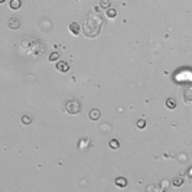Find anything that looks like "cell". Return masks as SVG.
I'll return each instance as SVG.
<instances>
[{"mask_svg":"<svg viewBox=\"0 0 192 192\" xmlns=\"http://www.w3.org/2000/svg\"><path fill=\"white\" fill-rule=\"evenodd\" d=\"M182 97H184V101H185V103H192V87L184 88Z\"/></svg>","mask_w":192,"mask_h":192,"instance_id":"4","label":"cell"},{"mask_svg":"<svg viewBox=\"0 0 192 192\" xmlns=\"http://www.w3.org/2000/svg\"><path fill=\"white\" fill-rule=\"evenodd\" d=\"M4 1H6V0H0V3H4Z\"/></svg>","mask_w":192,"mask_h":192,"instance_id":"20","label":"cell"},{"mask_svg":"<svg viewBox=\"0 0 192 192\" xmlns=\"http://www.w3.org/2000/svg\"><path fill=\"white\" fill-rule=\"evenodd\" d=\"M55 67H56V70L61 71V72H68V71H70V65H68V62H65V61H58V64H56Z\"/></svg>","mask_w":192,"mask_h":192,"instance_id":"6","label":"cell"},{"mask_svg":"<svg viewBox=\"0 0 192 192\" xmlns=\"http://www.w3.org/2000/svg\"><path fill=\"white\" fill-rule=\"evenodd\" d=\"M182 184H184V179H182L181 176H178V178L173 179V185H175V186H181Z\"/></svg>","mask_w":192,"mask_h":192,"instance_id":"17","label":"cell"},{"mask_svg":"<svg viewBox=\"0 0 192 192\" xmlns=\"http://www.w3.org/2000/svg\"><path fill=\"white\" fill-rule=\"evenodd\" d=\"M65 111L68 114H78L81 111V103L77 98H70L65 103Z\"/></svg>","mask_w":192,"mask_h":192,"instance_id":"2","label":"cell"},{"mask_svg":"<svg viewBox=\"0 0 192 192\" xmlns=\"http://www.w3.org/2000/svg\"><path fill=\"white\" fill-rule=\"evenodd\" d=\"M103 17L97 13H90L87 15L85 20H84V25H82V33L87 36V38H95L100 35L101 32V28H103Z\"/></svg>","mask_w":192,"mask_h":192,"instance_id":"1","label":"cell"},{"mask_svg":"<svg viewBox=\"0 0 192 192\" xmlns=\"http://www.w3.org/2000/svg\"><path fill=\"white\" fill-rule=\"evenodd\" d=\"M22 7V0H10V9L12 10H19Z\"/></svg>","mask_w":192,"mask_h":192,"instance_id":"9","label":"cell"},{"mask_svg":"<svg viewBox=\"0 0 192 192\" xmlns=\"http://www.w3.org/2000/svg\"><path fill=\"white\" fill-rule=\"evenodd\" d=\"M100 115H101V111H100L98 109H93V110L88 113V117H90L91 120H98Z\"/></svg>","mask_w":192,"mask_h":192,"instance_id":"8","label":"cell"},{"mask_svg":"<svg viewBox=\"0 0 192 192\" xmlns=\"http://www.w3.org/2000/svg\"><path fill=\"white\" fill-rule=\"evenodd\" d=\"M32 52H33L35 56H40V55L45 52V45H43V42H40V40H33V42H32Z\"/></svg>","mask_w":192,"mask_h":192,"instance_id":"3","label":"cell"},{"mask_svg":"<svg viewBox=\"0 0 192 192\" xmlns=\"http://www.w3.org/2000/svg\"><path fill=\"white\" fill-rule=\"evenodd\" d=\"M136 126H137L139 129H145V127H146V121H145L143 118H140V120H137V123H136Z\"/></svg>","mask_w":192,"mask_h":192,"instance_id":"18","label":"cell"},{"mask_svg":"<svg viewBox=\"0 0 192 192\" xmlns=\"http://www.w3.org/2000/svg\"><path fill=\"white\" fill-rule=\"evenodd\" d=\"M110 4H111L110 0H101V1H100V7H103V9H106V10L110 7Z\"/></svg>","mask_w":192,"mask_h":192,"instance_id":"13","label":"cell"},{"mask_svg":"<svg viewBox=\"0 0 192 192\" xmlns=\"http://www.w3.org/2000/svg\"><path fill=\"white\" fill-rule=\"evenodd\" d=\"M166 107H168V109H175V107H176V101H175L173 98H168V100H166Z\"/></svg>","mask_w":192,"mask_h":192,"instance_id":"12","label":"cell"},{"mask_svg":"<svg viewBox=\"0 0 192 192\" xmlns=\"http://www.w3.org/2000/svg\"><path fill=\"white\" fill-rule=\"evenodd\" d=\"M115 185H117V186H120V188H124V186H127V179H126V178H123V176L115 178Z\"/></svg>","mask_w":192,"mask_h":192,"instance_id":"10","label":"cell"},{"mask_svg":"<svg viewBox=\"0 0 192 192\" xmlns=\"http://www.w3.org/2000/svg\"><path fill=\"white\" fill-rule=\"evenodd\" d=\"M70 31L74 35H79L82 32V28H81V25L78 22H72V23H70Z\"/></svg>","mask_w":192,"mask_h":192,"instance_id":"5","label":"cell"},{"mask_svg":"<svg viewBox=\"0 0 192 192\" xmlns=\"http://www.w3.org/2000/svg\"><path fill=\"white\" fill-rule=\"evenodd\" d=\"M110 147H111V149H118V147H120V143H118V140H117V139L110 140Z\"/></svg>","mask_w":192,"mask_h":192,"instance_id":"14","label":"cell"},{"mask_svg":"<svg viewBox=\"0 0 192 192\" xmlns=\"http://www.w3.org/2000/svg\"><path fill=\"white\" fill-rule=\"evenodd\" d=\"M9 28L12 29V31H16V29H19L20 28V20L17 19V17H12L10 20H9Z\"/></svg>","mask_w":192,"mask_h":192,"instance_id":"7","label":"cell"},{"mask_svg":"<svg viewBox=\"0 0 192 192\" xmlns=\"http://www.w3.org/2000/svg\"><path fill=\"white\" fill-rule=\"evenodd\" d=\"M168 186H169L168 181H163V188H162V189H168Z\"/></svg>","mask_w":192,"mask_h":192,"instance_id":"19","label":"cell"},{"mask_svg":"<svg viewBox=\"0 0 192 192\" xmlns=\"http://www.w3.org/2000/svg\"><path fill=\"white\" fill-rule=\"evenodd\" d=\"M58 58H59V54H58V52H52V54L49 55V61H51V62L58 61Z\"/></svg>","mask_w":192,"mask_h":192,"instance_id":"15","label":"cell"},{"mask_svg":"<svg viewBox=\"0 0 192 192\" xmlns=\"http://www.w3.org/2000/svg\"><path fill=\"white\" fill-rule=\"evenodd\" d=\"M115 16H117V10L113 9V7H109V9H107V17L113 19V17H115Z\"/></svg>","mask_w":192,"mask_h":192,"instance_id":"11","label":"cell"},{"mask_svg":"<svg viewBox=\"0 0 192 192\" xmlns=\"http://www.w3.org/2000/svg\"><path fill=\"white\" fill-rule=\"evenodd\" d=\"M22 123L23 124H31L32 123V117L31 115H23L22 117Z\"/></svg>","mask_w":192,"mask_h":192,"instance_id":"16","label":"cell"}]
</instances>
